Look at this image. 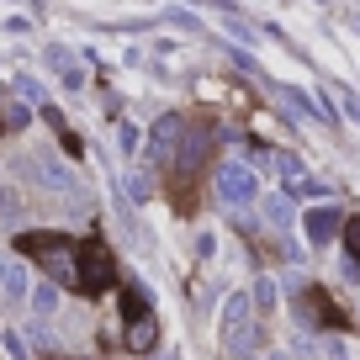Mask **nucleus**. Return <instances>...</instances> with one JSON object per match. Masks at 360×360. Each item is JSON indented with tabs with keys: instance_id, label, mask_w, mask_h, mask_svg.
Segmentation results:
<instances>
[{
	"instance_id": "f3484780",
	"label": "nucleus",
	"mask_w": 360,
	"mask_h": 360,
	"mask_svg": "<svg viewBox=\"0 0 360 360\" xmlns=\"http://www.w3.org/2000/svg\"><path fill=\"white\" fill-rule=\"evenodd\" d=\"M16 96H22V101H32V106H48V96H43V85H37V79L32 75H16Z\"/></svg>"
},
{
	"instance_id": "f8f14e48",
	"label": "nucleus",
	"mask_w": 360,
	"mask_h": 360,
	"mask_svg": "<svg viewBox=\"0 0 360 360\" xmlns=\"http://www.w3.org/2000/svg\"><path fill=\"white\" fill-rule=\"evenodd\" d=\"M259 212H265V223L281 233V228H292V196H265V202H259Z\"/></svg>"
},
{
	"instance_id": "a211bd4d",
	"label": "nucleus",
	"mask_w": 360,
	"mask_h": 360,
	"mask_svg": "<svg viewBox=\"0 0 360 360\" xmlns=\"http://www.w3.org/2000/svg\"><path fill=\"white\" fill-rule=\"evenodd\" d=\"M286 196H328V186H323V180H313V175H297L292 186H286Z\"/></svg>"
},
{
	"instance_id": "1a4fd4ad",
	"label": "nucleus",
	"mask_w": 360,
	"mask_h": 360,
	"mask_svg": "<svg viewBox=\"0 0 360 360\" xmlns=\"http://www.w3.org/2000/svg\"><path fill=\"white\" fill-rule=\"evenodd\" d=\"M207 148H212V143H207V133H191V138H180V143H175V165H180V175H191V169H196V165L207 159Z\"/></svg>"
},
{
	"instance_id": "2eb2a0df",
	"label": "nucleus",
	"mask_w": 360,
	"mask_h": 360,
	"mask_svg": "<svg viewBox=\"0 0 360 360\" xmlns=\"http://www.w3.org/2000/svg\"><path fill=\"white\" fill-rule=\"evenodd\" d=\"M265 165H270V175H281L286 186H292L297 175H307V169H302V159H297V154H265Z\"/></svg>"
},
{
	"instance_id": "412c9836",
	"label": "nucleus",
	"mask_w": 360,
	"mask_h": 360,
	"mask_svg": "<svg viewBox=\"0 0 360 360\" xmlns=\"http://www.w3.org/2000/svg\"><path fill=\"white\" fill-rule=\"evenodd\" d=\"M345 249H349V259H360V217H345Z\"/></svg>"
},
{
	"instance_id": "f257e3e1",
	"label": "nucleus",
	"mask_w": 360,
	"mask_h": 360,
	"mask_svg": "<svg viewBox=\"0 0 360 360\" xmlns=\"http://www.w3.org/2000/svg\"><path fill=\"white\" fill-rule=\"evenodd\" d=\"M16 255L37 259L58 286H79V244L75 238H64V233H22L16 238Z\"/></svg>"
},
{
	"instance_id": "7ed1b4c3",
	"label": "nucleus",
	"mask_w": 360,
	"mask_h": 360,
	"mask_svg": "<svg viewBox=\"0 0 360 360\" xmlns=\"http://www.w3.org/2000/svg\"><path fill=\"white\" fill-rule=\"evenodd\" d=\"M106 286H117V259L112 249L101 244V238H85L79 244V292H106Z\"/></svg>"
},
{
	"instance_id": "6ab92c4d",
	"label": "nucleus",
	"mask_w": 360,
	"mask_h": 360,
	"mask_svg": "<svg viewBox=\"0 0 360 360\" xmlns=\"http://www.w3.org/2000/svg\"><path fill=\"white\" fill-rule=\"evenodd\" d=\"M32 307H37V318H53V307H58V286H37V292H32Z\"/></svg>"
},
{
	"instance_id": "9d476101",
	"label": "nucleus",
	"mask_w": 360,
	"mask_h": 360,
	"mask_svg": "<svg viewBox=\"0 0 360 360\" xmlns=\"http://www.w3.org/2000/svg\"><path fill=\"white\" fill-rule=\"evenodd\" d=\"M154 339H159V328H154V318H148V313L127 318V349H133V355H148Z\"/></svg>"
},
{
	"instance_id": "b1692460",
	"label": "nucleus",
	"mask_w": 360,
	"mask_h": 360,
	"mask_svg": "<svg viewBox=\"0 0 360 360\" xmlns=\"http://www.w3.org/2000/svg\"><path fill=\"white\" fill-rule=\"evenodd\" d=\"M6 122H11V127H27V122H32V112H27V106H6Z\"/></svg>"
},
{
	"instance_id": "bb28decb",
	"label": "nucleus",
	"mask_w": 360,
	"mask_h": 360,
	"mask_svg": "<svg viewBox=\"0 0 360 360\" xmlns=\"http://www.w3.org/2000/svg\"><path fill=\"white\" fill-rule=\"evenodd\" d=\"M6 127H11V122H6V112H0V133H6Z\"/></svg>"
},
{
	"instance_id": "423d86ee",
	"label": "nucleus",
	"mask_w": 360,
	"mask_h": 360,
	"mask_svg": "<svg viewBox=\"0 0 360 360\" xmlns=\"http://www.w3.org/2000/svg\"><path fill=\"white\" fill-rule=\"evenodd\" d=\"M180 138H186V122H180V117H159V122L148 127V154H154V159H169Z\"/></svg>"
},
{
	"instance_id": "0eeeda50",
	"label": "nucleus",
	"mask_w": 360,
	"mask_h": 360,
	"mask_svg": "<svg viewBox=\"0 0 360 360\" xmlns=\"http://www.w3.org/2000/svg\"><path fill=\"white\" fill-rule=\"evenodd\" d=\"M255 345H259V328H255V318H244V323H223V349L228 355H255Z\"/></svg>"
},
{
	"instance_id": "5701e85b",
	"label": "nucleus",
	"mask_w": 360,
	"mask_h": 360,
	"mask_svg": "<svg viewBox=\"0 0 360 360\" xmlns=\"http://www.w3.org/2000/svg\"><path fill=\"white\" fill-rule=\"evenodd\" d=\"M127 196H133V202H143V196H148V175H127Z\"/></svg>"
},
{
	"instance_id": "c85d7f7f",
	"label": "nucleus",
	"mask_w": 360,
	"mask_h": 360,
	"mask_svg": "<svg viewBox=\"0 0 360 360\" xmlns=\"http://www.w3.org/2000/svg\"><path fill=\"white\" fill-rule=\"evenodd\" d=\"M238 360H259V355H238Z\"/></svg>"
},
{
	"instance_id": "cd10ccee",
	"label": "nucleus",
	"mask_w": 360,
	"mask_h": 360,
	"mask_svg": "<svg viewBox=\"0 0 360 360\" xmlns=\"http://www.w3.org/2000/svg\"><path fill=\"white\" fill-rule=\"evenodd\" d=\"M64 360H90V355H64Z\"/></svg>"
},
{
	"instance_id": "6e6552de",
	"label": "nucleus",
	"mask_w": 360,
	"mask_h": 360,
	"mask_svg": "<svg viewBox=\"0 0 360 360\" xmlns=\"http://www.w3.org/2000/svg\"><path fill=\"white\" fill-rule=\"evenodd\" d=\"M32 175H37V180H43L48 191H75V186H79V180H75V169H64V165H58V159H53V154H43V159H32Z\"/></svg>"
},
{
	"instance_id": "a878e982",
	"label": "nucleus",
	"mask_w": 360,
	"mask_h": 360,
	"mask_svg": "<svg viewBox=\"0 0 360 360\" xmlns=\"http://www.w3.org/2000/svg\"><path fill=\"white\" fill-rule=\"evenodd\" d=\"M328 360H349V355H339V349H328Z\"/></svg>"
},
{
	"instance_id": "393cba45",
	"label": "nucleus",
	"mask_w": 360,
	"mask_h": 360,
	"mask_svg": "<svg viewBox=\"0 0 360 360\" xmlns=\"http://www.w3.org/2000/svg\"><path fill=\"white\" fill-rule=\"evenodd\" d=\"M117 138H122V148H127V154L138 148V127H133V122H122V127H117Z\"/></svg>"
},
{
	"instance_id": "f03ea898",
	"label": "nucleus",
	"mask_w": 360,
	"mask_h": 360,
	"mask_svg": "<svg viewBox=\"0 0 360 360\" xmlns=\"http://www.w3.org/2000/svg\"><path fill=\"white\" fill-rule=\"evenodd\" d=\"M212 186H217V202L223 207H255L259 202V175L249 165H238V159H223V165H217Z\"/></svg>"
},
{
	"instance_id": "9b49d317",
	"label": "nucleus",
	"mask_w": 360,
	"mask_h": 360,
	"mask_svg": "<svg viewBox=\"0 0 360 360\" xmlns=\"http://www.w3.org/2000/svg\"><path fill=\"white\" fill-rule=\"evenodd\" d=\"M281 96H286L302 117H318V122H328V117H334V112L323 106V96H307V90H297V85H281Z\"/></svg>"
},
{
	"instance_id": "aec40b11",
	"label": "nucleus",
	"mask_w": 360,
	"mask_h": 360,
	"mask_svg": "<svg viewBox=\"0 0 360 360\" xmlns=\"http://www.w3.org/2000/svg\"><path fill=\"white\" fill-rule=\"evenodd\" d=\"M0 345H6V355H11V360H32V355H27V334H16V328H6Z\"/></svg>"
},
{
	"instance_id": "dca6fc26",
	"label": "nucleus",
	"mask_w": 360,
	"mask_h": 360,
	"mask_svg": "<svg viewBox=\"0 0 360 360\" xmlns=\"http://www.w3.org/2000/svg\"><path fill=\"white\" fill-rule=\"evenodd\" d=\"M276 302H281V286L270 281V276H259V281H255V307H265V313H276Z\"/></svg>"
},
{
	"instance_id": "39448f33",
	"label": "nucleus",
	"mask_w": 360,
	"mask_h": 360,
	"mask_svg": "<svg viewBox=\"0 0 360 360\" xmlns=\"http://www.w3.org/2000/svg\"><path fill=\"white\" fill-rule=\"evenodd\" d=\"M27 297H32V286H27V270H22V255H6L0 249V302L22 307Z\"/></svg>"
},
{
	"instance_id": "4468645a",
	"label": "nucleus",
	"mask_w": 360,
	"mask_h": 360,
	"mask_svg": "<svg viewBox=\"0 0 360 360\" xmlns=\"http://www.w3.org/2000/svg\"><path fill=\"white\" fill-rule=\"evenodd\" d=\"M48 64H53L58 75H64V85H69V90H75L79 79H85V75H79V69H75V53H69V48H58V43L48 48Z\"/></svg>"
},
{
	"instance_id": "4be33fe9",
	"label": "nucleus",
	"mask_w": 360,
	"mask_h": 360,
	"mask_svg": "<svg viewBox=\"0 0 360 360\" xmlns=\"http://www.w3.org/2000/svg\"><path fill=\"white\" fill-rule=\"evenodd\" d=\"M122 313H127V318L148 313V297H138V286H127V292H122Z\"/></svg>"
},
{
	"instance_id": "ddd939ff",
	"label": "nucleus",
	"mask_w": 360,
	"mask_h": 360,
	"mask_svg": "<svg viewBox=\"0 0 360 360\" xmlns=\"http://www.w3.org/2000/svg\"><path fill=\"white\" fill-rule=\"evenodd\" d=\"M244 318H255V292H228L223 323H244Z\"/></svg>"
},
{
	"instance_id": "20e7f679",
	"label": "nucleus",
	"mask_w": 360,
	"mask_h": 360,
	"mask_svg": "<svg viewBox=\"0 0 360 360\" xmlns=\"http://www.w3.org/2000/svg\"><path fill=\"white\" fill-rule=\"evenodd\" d=\"M339 233H345V212H339V207L334 202H318L313 207V212H307L302 217V238H307V244H313V249H323V244H334V238Z\"/></svg>"
}]
</instances>
